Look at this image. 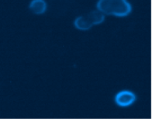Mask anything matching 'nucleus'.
I'll list each match as a JSON object with an SVG mask.
<instances>
[{
	"label": "nucleus",
	"mask_w": 159,
	"mask_h": 125,
	"mask_svg": "<svg viewBox=\"0 0 159 125\" xmlns=\"http://www.w3.org/2000/svg\"><path fill=\"white\" fill-rule=\"evenodd\" d=\"M47 3L44 0H32L29 6V9L33 13L40 15L47 10Z\"/></svg>",
	"instance_id": "20e7f679"
},
{
	"label": "nucleus",
	"mask_w": 159,
	"mask_h": 125,
	"mask_svg": "<svg viewBox=\"0 0 159 125\" xmlns=\"http://www.w3.org/2000/svg\"><path fill=\"white\" fill-rule=\"evenodd\" d=\"M105 20V15L100 11L94 10L77 17L75 20V26L79 30L85 31L93 26L102 23Z\"/></svg>",
	"instance_id": "f03ea898"
},
{
	"label": "nucleus",
	"mask_w": 159,
	"mask_h": 125,
	"mask_svg": "<svg viewBox=\"0 0 159 125\" xmlns=\"http://www.w3.org/2000/svg\"><path fill=\"white\" fill-rule=\"evenodd\" d=\"M96 7L104 15L123 17L131 12V6L127 0H99Z\"/></svg>",
	"instance_id": "f257e3e1"
},
{
	"label": "nucleus",
	"mask_w": 159,
	"mask_h": 125,
	"mask_svg": "<svg viewBox=\"0 0 159 125\" xmlns=\"http://www.w3.org/2000/svg\"><path fill=\"white\" fill-rule=\"evenodd\" d=\"M136 100V96L133 92L124 91L119 92L115 97V102L119 107H127L131 105Z\"/></svg>",
	"instance_id": "7ed1b4c3"
}]
</instances>
